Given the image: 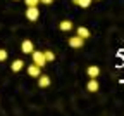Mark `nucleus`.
Instances as JSON below:
<instances>
[{
	"mask_svg": "<svg viewBox=\"0 0 124 116\" xmlns=\"http://www.w3.org/2000/svg\"><path fill=\"white\" fill-rule=\"evenodd\" d=\"M7 56H9V52L5 50V48H0V62L5 61V59H7Z\"/></svg>",
	"mask_w": 124,
	"mask_h": 116,
	"instance_id": "obj_14",
	"label": "nucleus"
},
{
	"mask_svg": "<svg viewBox=\"0 0 124 116\" xmlns=\"http://www.w3.org/2000/svg\"><path fill=\"white\" fill-rule=\"evenodd\" d=\"M23 66H24V61H21V59H16V61L10 64V69H12L14 73H17V71H21V69H23Z\"/></svg>",
	"mask_w": 124,
	"mask_h": 116,
	"instance_id": "obj_11",
	"label": "nucleus"
},
{
	"mask_svg": "<svg viewBox=\"0 0 124 116\" xmlns=\"http://www.w3.org/2000/svg\"><path fill=\"white\" fill-rule=\"evenodd\" d=\"M38 87H41V88L50 87V76H46V75H40V76H38Z\"/></svg>",
	"mask_w": 124,
	"mask_h": 116,
	"instance_id": "obj_7",
	"label": "nucleus"
},
{
	"mask_svg": "<svg viewBox=\"0 0 124 116\" xmlns=\"http://www.w3.org/2000/svg\"><path fill=\"white\" fill-rule=\"evenodd\" d=\"M86 88H88V92H98V81H97V78H90V81L86 83Z\"/></svg>",
	"mask_w": 124,
	"mask_h": 116,
	"instance_id": "obj_8",
	"label": "nucleus"
},
{
	"mask_svg": "<svg viewBox=\"0 0 124 116\" xmlns=\"http://www.w3.org/2000/svg\"><path fill=\"white\" fill-rule=\"evenodd\" d=\"M86 73H88L90 78H98V75H100V68H98V66H88Z\"/></svg>",
	"mask_w": 124,
	"mask_h": 116,
	"instance_id": "obj_9",
	"label": "nucleus"
},
{
	"mask_svg": "<svg viewBox=\"0 0 124 116\" xmlns=\"http://www.w3.org/2000/svg\"><path fill=\"white\" fill-rule=\"evenodd\" d=\"M83 43H85V40H83L81 37H78V35L69 38V47H72V48H81Z\"/></svg>",
	"mask_w": 124,
	"mask_h": 116,
	"instance_id": "obj_3",
	"label": "nucleus"
},
{
	"mask_svg": "<svg viewBox=\"0 0 124 116\" xmlns=\"http://www.w3.org/2000/svg\"><path fill=\"white\" fill-rule=\"evenodd\" d=\"M26 18H28L31 23H36L38 18H40V9H38V5H31V7H28V9H26Z\"/></svg>",
	"mask_w": 124,
	"mask_h": 116,
	"instance_id": "obj_2",
	"label": "nucleus"
},
{
	"mask_svg": "<svg viewBox=\"0 0 124 116\" xmlns=\"http://www.w3.org/2000/svg\"><path fill=\"white\" fill-rule=\"evenodd\" d=\"M76 35H78V37H81L83 40H86V38H90V37H91V33H90V29H88V28H85V26H78Z\"/></svg>",
	"mask_w": 124,
	"mask_h": 116,
	"instance_id": "obj_6",
	"label": "nucleus"
},
{
	"mask_svg": "<svg viewBox=\"0 0 124 116\" xmlns=\"http://www.w3.org/2000/svg\"><path fill=\"white\" fill-rule=\"evenodd\" d=\"M31 57H33V62L36 66H40V68L46 66V59L43 56V50H33V52H31Z\"/></svg>",
	"mask_w": 124,
	"mask_h": 116,
	"instance_id": "obj_1",
	"label": "nucleus"
},
{
	"mask_svg": "<svg viewBox=\"0 0 124 116\" xmlns=\"http://www.w3.org/2000/svg\"><path fill=\"white\" fill-rule=\"evenodd\" d=\"M24 4H26V7H31V5H38L40 0H24Z\"/></svg>",
	"mask_w": 124,
	"mask_h": 116,
	"instance_id": "obj_15",
	"label": "nucleus"
},
{
	"mask_svg": "<svg viewBox=\"0 0 124 116\" xmlns=\"http://www.w3.org/2000/svg\"><path fill=\"white\" fill-rule=\"evenodd\" d=\"M74 5H79L81 9H88L91 5V0H72Z\"/></svg>",
	"mask_w": 124,
	"mask_h": 116,
	"instance_id": "obj_12",
	"label": "nucleus"
},
{
	"mask_svg": "<svg viewBox=\"0 0 124 116\" xmlns=\"http://www.w3.org/2000/svg\"><path fill=\"white\" fill-rule=\"evenodd\" d=\"M28 75H29L31 78H38V76L41 75V68H40V66H36V64H31L29 68H28Z\"/></svg>",
	"mask_w": 124,
	"mask_h": 116,
	"instance_id": "obj_5",
	"label": "nucleus"
},
{
	"mask_svg": "<svg viewBox=\"0 0 124 116\" xmlns=\"http://www.w3.org/2000/svg\"><path fill=\"white\" fill-rule=\"evenodd\" d=\"M21 50H23L24 54H31V52L35 50L33 42H31V40H23V43H21Z\"/></svg>",
	"mask_w": 124,
	"mask_h": 116,
	"instance_id": "obj_4",
	"label": "nucleus"
},
{
	"mask_svg": "<svg viewBox=\"0 0 124 116\" xmlns=\"http://www.w3.org/2000/svg\"><path fill=\"white\" fill-rule=\"evenodd\" d=\"M59 29H60V31H71V29H72V21H69V19L60 21V23H59Z\"/></svg>",
	"mask_w": 124,
	"mask_h": 116,
	"instance_id": "obj_10",
	"label": "nucleus"
},
{
	"mask_svg": "<svg viewBox=\"0 0 124 116\" xmlns=\"http://www.w3.org/2000/svg\"><path fill=\"white\" fill-rule=\"evenodd\" d=\"M43 56H45L46 62H54V61H55V54H54L52 50H43Z\"/></svg>",
	"mask_w": 124,
	"mask_h": 116,
	"instance_id": "obj_13",
	"label": "nucleus"
},
{
	"mask_svg": "<svg viewBox=\"0 0 124 116\" xmlns=\"http://www.w3.org/2000/svg\"><path fill=\"white\" fill-rule=\"evenodd\" d=\"M40 2H41V4H45V5H50L54 0H40Z\"/></svg>",
	"mask_w": 124,
	"mask_h": 116,
	"instance_id": "obj_16",
	"label": "nucleus"
}]
</instances>
